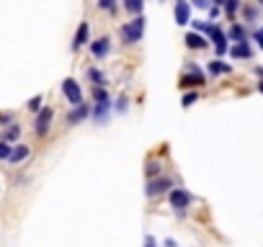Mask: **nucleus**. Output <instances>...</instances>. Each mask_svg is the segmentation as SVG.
<instances>
[{"instance_id": "24", "label": "nucleus", "mask_w": 263, "mask_h": 247, "mask_svg": "<svg viewBox=\"0 0 263 247\" xmlns=\"http://www.w3.org/2000/svg\"><path fill=\"white\" fill-rule=\"evenodd\" d=\"M196 98H199L196 93H186V96H183V101H181V103H183V108H189V106H194V103H196Z\"/></svg>"}, {"instance_id": "22", "label": "nucleus", "mask_w": 263, "mask_h": 247, "mask_svg": "<svg viewBox=\"0 0 263 247\" xmlns=\"http://www.w3.org/2000/svg\"><path fill=\"white\" fill-rule=\"evenodd\" d=\"M93 101H96V103H108L106 88H93Z\"/></svg>"}, {"instance_id": "2", "label": "nucleus", "mask_w": 263, "mask_h": 247, "mask_svg": "<svg viewBox=\"0 0 263 247\" xmlns=\"http://www.w3.org/2000/svg\"><path fill=\"white\" fill-rule=\"evenodd\" d=\"M207 36L214 41V52H217V57H222V54H227V34H224L217 23H209V28H207Z\"/></svg>"}, {"instance_id": "16", "label": "nucleus", "mask_w": 263, "mask_h": 247, "mask_svg": "<svg viewBox=\"0 0 263 247\" xmlns=\"http://www.w3.org/2000/svg\"><path fill=\"white\" fill-rule=\"evenodd\" d=\"M26 157H28V147H23V144H21V147H16V149H11V155H8V160H11L13 165H16V162H21V160H26Z\"/></svg>"}, {"instance_id": "27", "label": "nucleus", "mask_w": 263, "mask_h": 247, "mask_svg": "<svg viewBox=\"0 0 263 247\" xmlns=\"http://www.w3.org/2000/svg\"><path fill=\"white\" fill-rule=\"evenodd\" d=\"M39 108H42V96H36V98L28 101V111H39Z\"/></svg>"}, {"instance_id": "18", "label": "nucleus", "mask_w": 263, "mask_h": 247, "mask_svg": "<svg viewBox=\"0 0 263 247\" xmlns=\"http://www.w3.org/2000/svg\"><path fill=\"white\" fill-rule=\"evenodd\" d=\"M88 77L96 82V88H103V85H106V77H103V72H101V70H96V67H91V70H88Z\"/></svg>"}, {"instance_id": "9", "label": "nucleus", "mask_w": 263, "mask_h": 247, "mask_svg": "<svg viewBox=\"0 0 263 247\" xmlns=\"http://www.w3.org/2000/svg\"><path fill=\"white\" fill-rule=\"evenodd\" d=\"M173 13H176V23H178V26H183V23L191 21V8H189V3H186V0H178Z\"/></svg>"}, {"instance_id": "3", "label": "nucleus", "mask_w": 263, "mask_h": 247, "mask_svg": "<svg viewBox=\"0 0 263 247\" xmlns=\"http://www.w3.org/2000/svg\"><path fill=\"white\" fill-rule=\"evenodd\" d=\"M204 82H207V75H204L196 65H189V72L181 75L178 85H181V88H196V85H204Z\"/></svg>"}, {"instance_id": "13", "label": "nucleus", "mask_w": 263, "mask_h": 247, "mask_svg": "<svg viewBox=\"0 0 263 247\" xmlns=\"http://www.w3.org/2000/svg\"><path fill=\"white\" fill-rule=\"evenodd\" d=\"M232 57L235 59H250L253 57V49L248 47V41H240V44L232 47Z\"/></svg>"}, {"instance_id": "19", "label": "nucleus", "mask_w": 263, "mask_h": 247, "mask_svg": "<svg viewBox=\"0 0 263 247\" xmlns=\"http://www.w3.org/2000/svg\"><path fill=\"white\" fill-rule=\"evenodd\" d=\"M243 16H245L248 23H255L258 21V8L255 6H243Z\"/></svg>"}, {"instance_id": "15", "label": "nucleus", "mask_w": 263, "mask_h": 247, "mask_svg": "<svg viewBox=\"0 0 263 247\" xmlns=\"http://www.w3.org/2000/svg\"><path fill=\"white\" fill-rule=\"evenodd\" d=\"M108 108H111V101H108V103H96V108H93V116H96V121H98V123H103V121H106V116H108Z\"/></svg>"}, {"instance_id": "10", "label": "nucleus", "mask_w": 263, "mask_h": 247, "mask_svg": "<svg viewBox=\"0 0 263 247\" xmlns=\"http://www.w3.org/2000/svg\"><path fill=\"white\" fill-rule=\"evenodd\" d=\"M186 47H189V49H207L209 41H207V36L191 31V34H186Z\"/></svg>"}, {"instance_id": "7", "label": "nucleus", "mask_w": 263, "mask_h": 247, "mask_svg": "<svg viewBox=\"0 0 263 247\" xmlns=\"http://www.w3.org/2000/svg\"><path fill=\"white\" fill-rule=\"evenodd\" d=\"M170 186H173V183H170L168 178H155V180H150V183H147V188H144V191H147V196H150V198H153V196H160V193L170 191Z\"/></svg>"}, {"instance_id": "17", "label": "nucleus", "mask_w": 263, "mask_h": 247, "mask_svg": "<svg viewBox=\"0 0 263 247\" xmlns=\"http://www.w3.org/2000/svg\"><path fill=\"white\" fill-rule=\"evenodd\" d=\"M142 6H144V0H124V8L134 16H142Z\"/></svg>"}, {"instance_id": "28", "label": "nucleus", "mask_w": 263, "mask_h": 247, "mask_svg": "<svg viewBox=\"0 0 263 247\" xmlns=\"http://www.w3.org/2000/svg\"><path fill=\"white\" fill-rule=\"evenodd\" d=\"M191 3H194L196 8H201V11H209V8H212V3H209V0H191Z\"/></svg>"}, {"instance_id": "1", "label": "nucleus", "mask_w": 263, "mask_h": 247, "mask_svg": "<svg viewBox=\"0 0 263 247\" xmlns=\"http://www.w3.org/2000/svg\"><path fill=\"white\" fill-rule=\"evenodd\" d=\"M142 34H144V16H134L129 23H124L119 28V36H122L124 44H137L142 39Z\"/></svg>"}, {"instance_id": "26", "label": "nucleus", "mask_w": 263, "mask_h": 247, "mask_svg": "<svg viewBox=\"0 0 263 247\" xmlns=\"http://www.w3.org/2000/svg\"><path fill=\"white\" fill-rule=\"evenodd\" d=\"M8 155H11V144L8 142H0V160H8Z\"/></svg>"}, {"instance_id": "6", "label": "nucleus", "mask_w": 263, "mask_h": 247, "mask_svg": "<svg viewBox=\"0 0 263 247\" xmlns=\"http://www.w3.org/2000/svg\"><path fill=\"white\" fill-rule=\"evenodd\" d=\"M189 203H191V196L186 193L183 188H173L170 191V206L176 211H186V209H189Z\"/></svg>"}, {"instance_id": "25", "label": "nucleus", "mask_w": 263, "mask_h": 247, "mask_svg": "<svg viewBox=\"0 0 263 247\" xmlns=\"http://www.w3.org/2000/svg\"><path fill=\"white\" fill-rule=\"evenodd\" d=\"M98 8H103V11H114V8H116V0H98Z\"/></svg>"}, {"instance_id": "21", "label": "nucleus", "mask_w": 263, "mask_h": 247, "mask_svg": "<svg viewBox=\"0 0 263 247\" xmlns=\"http://www.w3.org/2000/svg\"><path fill=\"white\" fill-rule=\"evenodd\" d=\"M224 13H227V16H235V11L240 8V0H224Z\"/></svg>"}, {"instance_id": "29", "label": "nucleus", "mask_w": 263, "mask_h": 247, "mask_svg": "<svg viewBox=\"0 0 263 247\" xmlns=\"http://www.w3.org/2000/svg\"><path fill=\"white\" fill-rule=\"evenodd\" d=\"M147 173H150V175H158V173H160V165H158V162H150V165H147Z\"/></svg>"}, {"instance_id": "5", "label": "nucleus", "mask_w": 263, "mask_h": 247, "mask_svg": "<svg viewBox=\"0 0 263 247\" xmlns=\"http://www.w3.org/2000/svg\"><path fill=\"white\" fill-rule=\"evenodd\" d=\"M52 116H54L52 108H39V116H36V123H34V132L39 134V137H44V134L49 132V127H52Z\"/></svg>"}, {"instance_id": "14", "label": "nucleus", "mask_w": 263, "mask_h": 247, "mask_svg": "<svg viewBox=\"0 0 263 247\" xmlns=\"http://www.w3.org/2000/svg\"><path fill=\"white\" fill-rule=\"evenodd\" d=\"M230 39H235L238 41V44H240V41H248V31H245V26H240V23H235L232 28H230V34H227Z\"/></svg>"}, {"instance_id": "8", "label": "nucleus", "mask_w": 263, "mask_h": 247, "mask_svg": "<svg viewBox=\"0 0 263 247\" xmlns=\"http://www.w3.org/2000/svg\"><path fill=\"white\" fill-rule=\"evenodd\" d=\"M91 52H93L96 59H103V57L111 52V39H108V36H101L98 41H93V44H91Z\"/></svg>"}, {"instance_id": "23", "label": "nucleus", "mask_w": 263, "mask_h": 247, "mask_svg": "<svg viewBox=\"0 0 263 247\" xmlns=\"http://www.w3.org/2000/svg\"><path fill=\"white\" fill-rule=\"evenodd\" d=\"M18 137H21V127H18V123L8 127V132H6V142H13V139H18Z\"/></svg>"}, {"instance_id": "20", "label": "nucleus", "mask_w": 263, "mask_h": 247, "mask_svg": "<svg viewBox=\"0 0 263 247\" xmlns=\"http://www.w3.org/2000/svg\"><path fill=\"white\" fill-rule=\"evenodd\" d=\"M209 72H212V75H219V72H230V65H222L219 59H214V62H209Z\"/></svg>"}, {"instance_id": "30", "label": "nucleus", "mask_w": 263, "mask_h": 247, "mask_svg": "<svg viewBox=\"0 0 263 247\" xmlns=\"http://www.w3.org/2000/svg\"><path fill=\"white\" fill-rule=\"evenodd\" d=\"M144 247H158V242H155V237H153V234H147V237H144Z\"/></svg>"}, {"instance_id": "11", "label": "nucleus", "mask_w": 263, "mask_h": 247, "mask_svg": "<svg viewBox=\"0 0 263 247\" xmlns=\"http://www.w3.org/2000/svg\"><path fill=\"white\" fill-rule=\"evenodd\" d=\"M88 113H91L88 103H78V106H75V108L67 113V121H70V123H80V121H83Z\"/></svg>"}, {"instance_id": "4", "label": "nucleus", "mask_w": 263, "mask_h": 247, "mask_svg": "<svg viewBox=\"0 0 263 247\" xmlns=\"http://www.w3.org/2000/svg\"><path fill=\"white\" fill-rule=\"evenodd\" d=\"M62 93H65V98H67L72 106L83 103V93H80V85H78V82H75L72 77H67V80L62 82Z\"/></svg>"}, {"instance_id": "31", "label": "nucleus", "mask_w": 263, "mask_h": 247, "mask_svg": "<svg viewBox=\"0 0 263 247\" xmlns=\"http://www.w3.org/2000/svg\"><path fill=\"white\" fill-rule=\"evenodd\" d=\"M253 41H255L258 47H263V34H260V31H253Z\"/></svg>"}, {"instance_id": "12", "label": "nucleus", "mask_w": 263, "mask_h": 247, "mask_svg": "<svg viewBox=\"0 0 263 247\" xmlns=\"http://www.w3.org/2000/svg\"><path fill=\"white\" fill-rule=\"evenodd\" d=\"M85 44H88V23H80L78 31H75V39H72V49L78 52V49L85 47Z\"/></svg>"}]
</instances>
